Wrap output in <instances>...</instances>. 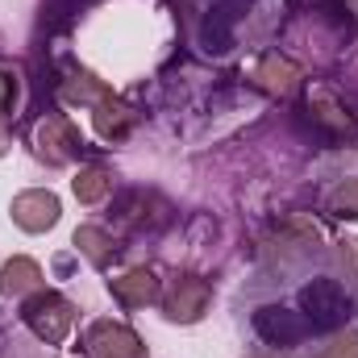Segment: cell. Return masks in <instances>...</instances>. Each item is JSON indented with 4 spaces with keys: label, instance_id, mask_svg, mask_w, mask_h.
<instances>
[{
    "label": "cell",
    "instance_id": "7a4b0ae2",
    "mask_svg": "<svg viewBox=\"0 0 358 358\" xmlns=\"http://www.w3.org/2000/svg\"><path fill=\"white\" fill-rule=\"evenodd\" d=\"M163 317L171 325H196L204 321V313L213 308V283L196 271H176L171 283L163 287Z\"/></svg>",
    "mask_w": 358,
    "mask_h": 358
},
{
    "label": "cell",
    "instance_id": "5bb4252c",
    "mask_svg": "<svg viewBox=\"0 0 358 358\" xmlns=\"http://www.w3.org/2000/svg\"><path fill=\"white\" fill-rule=\"evenodd\" d=\"M329 213L342 217V221H358V179L342 183V187L329 196Z\"/></svg>",
    "mask_w": 358,
    "mask_h": 358
},
{
    "label": "cell",
    "instance_id": "ba28073f",
    "mask_svg": "<svg viewBox=\"0 0 358 358\" xmlns=\"http://www.w3.org/2000/svg\"><path fill=\"white\" fill-rule=\"evenodd\" d=\"M42 279H46V275H42V267H38L29 255H13V259L0 267V296L25 300V296H34L38 287H46Z\"/></svg>",
    "mask_w": 358,
    "mask_h": 358
},
{
    "label": "cell",
    "instance_id": "8992f818",
    "mask_svg": "<svg viewBox=\"0 0 358 358\" xmlns=\"http://www.w3.org/2000/svg\"><path fill=\"white\" fill-rule=\"evenodd\" d=\"M108 292H113V300L121 308L134 313V308H150V304L163 300V279L150 267H129V271H121V275L108 279Z\"/></svg>",
    "mask_w": 358,
    "mask_h": 358
},
{
    "label": "cell",
    "instance_id": "7c38bea8",
    "mask_svg": "<svg viewBox=\"0 0 358 358\" xmlns=\"http://www.w3.org/2000/svg\"><path fill=\"white\" fill-rule=\"evenodd\" d=\"M59 96H63L67 104H92V108H96V104H100L104 96H113V92L104 88L96 76H88V71H76V76H67V80H63Z\"/></svg>",
    "mask_w": 358,
    "mask_h": 358
},
{
    "label": "cell",
    "instance_id": "2e32d148",
    "mask_svg": "<svg viewBox=\"0 0 358 358\" xmlns=\"http://www.w3.org/2000/svg\"><path fill=\"white\" fill-rule=\"evenodd\" d=\"M338 263H342V271L358 283V238H342V242H338Z\"/></svg>",
    "mask_w": 358,
    "mask_h": 358
},
{
    "label": "cell",
    "instance_id": "4fadbf2b",
    "mask_svg": "<svg viewBox=\"0 0 358 358\" xmlns=\"http://www.w3.org/2000/svg\"><path fill=\"white\" fill-rule=\"evenodd\" d=\"M21 104V71L13 63H0V125H13Z\"/></svg>",
    "mask_w": 358,
    "mask_h": 358
},
{
    "label": "cell",
    "instance_id": "277c9868",
    "mask_svg": "<svg viewBox=\"0 0 358 358\" xmlns=\"http://www.w3.org/2000/svg\"><path fill=\"white\" fill-rule=\"evenodd\" d=\"M84 150V138L80 129L63 117V113H50L46 121H38L34 129V155L46 163V167H71Z\"/></svg>",
    "mask_w": 358,
    "mask_h": 358
},
{
    "label": "cell",
    "instance_id": "30bf717a",
    "mask_svg": "<svg viewBox=\"0 0 358 358\" xmlns=\"http://www.w3.org/2000/svg\"><path fill=\"white\" fill-rule=\"evenodd\" d=\"M71 192H76V200H80V204H100V200L113 192V171H108V167H100V163H88V167H80V171H76Z\"/></svg>",
    "mask_w": 358,
    "mask_h": 358
},
{
    "label": "cell",
    "instance_id": "d6986e66",
    "mask_svg": "<svg viewBox=\"0 0 358 358\" xmlns=\"http://www.w3.org/2000/svg\"><path fill=\"white\" fill-rule=\"evenodd\" d=\"M346 4H350V8H355V13H358V0H346Z\"/></svg>",
    "mask_w": 358,
    "mask_h": 358
},
{
    "label": "cell",
    "instance_id": "6da1fadb",
    "mask_svg": "<svg viewBox=\"0 0 358 358\" xmlns=\"http://www.w3.org/2000/svg\"><path fill=\"white\" fill-rule=\"evenodd\" d=\"M21 321L38 342L63 346L71 338V329H76V304L55 287H38L34 296L21 300Z\"/></svg>",
    "mask_w": 358,
    "mask_h": 358
},
{
    "label": "cell",
    "instance_id": "8fae6325",
    "mask_svg": "<svg viewBox=\"0 0 358 358\" xmlns=\"http://www.w3.org/2000/svg\"><path fill=\"white\" fill-rule=\"evenodd\" d=\"M304 308H308V313H317V321H329V317L346 313V308H350V300L338 292V283H317V287H308V292H304Z\"/></svg>",
    "mask_w": 358,
    "mask_h": 358
},
{
    "label": "cell",
    "instance_id": "ac0fdd59",
    "mask_svg": "<svg viewBox=\"0 0 358 358\" xmlns=\"http://www.w3.org/2000/svg\"><path fill=\"white\" fill-rule=\"evenodd\" d=\"M246 358H279V355H267V350H259V355H246Z\"/></svg>",
    "mask_w": 358,
    "mask_h": 358
},
{
    "label": "cell",
    "instance_id": "52a82bcc",
    "mask_svg": "<svg viewBox=\"0 0 358 358\" xmlns=\"http://www.w3.org/2000/svg\"><path fill=\"white\" fill-rule=\"evenodd\" d=\"M250 80H255V84H259L263 92H271V96H292V92L300 88V67H296L287 55H279V50H267V55L255 63Z\"/></svg>",
    "mask_w": 358,
    "mask_h": 358
},
{
    "label": "cell",
    "instance_id": "5b68a950",
    "mask_svg": "<svg viewBox=\"0 0 358 358\" xmlns=\"http://www.w3.org/2000/svg\"><path fill=\"white\" fill-rule=\"evenodd\" d=\"M8 217H13V225H17L21 234H46V229L59 225V217H63V200H59L50 187H25V192L13 196Z\"/></svg>",
    "mask_w": 358,
    "mask_h": 358
},
{
    "label": "cell",
    "instance_id": "3957f363",
    "mask_svg": "<svg viewBox=\"0 0 358 358\" xmlns=\"http://www.w3.org/2000/svg\"><path fill=\"white\" fill-rule=\"evenodd\" d=\"M80 350H84V358H150V346L138 338V329H129L125 321H113V317H96L84 325Z\"/></svg>",
    "mask_w": 358,
    "mask_h": 358
},
{
    "label": "cell",
    "instance_id": "9c48e42d",
    "mask_svg": "<svg viewBox=\"0 0 358 358\" xmlns=\"http://www.w3.org/2000/svg\"><path fill=\"white\" fill-rule=\"evenodd\" d=\"M71 246L88 259L92 267H100V271H108L113 267V259H117V242H113V234L100 229V225H80V229L71 234Z\"/></svg>",
    "mask_w": 358,
    "mask_h": 358
},
{
    "label": "cell",
    "instance_id": "e0dca14e",
    "mask_svg": "<svg viewBox=\"0 0 358 358\" xmlns=\"http://www.w3.org/2000/svg\"><path fill=\"white\" fill-rule=\"evenodd\" d=\"M8 146H13V125H0V159L8 155Z\"/></svg>",
    "mask_w": 358,
    "mask_h": 358
},
{
    "label": "cell",
    "instance_id": "9a60e30c",
    "mask_svg": "<svg viewBox=\"0 0 358 358\" xmlns=\"http://www.w3.org/2000/svg\"><path fill=\"white\" fill-rule=\"evenodd\" d=\"M313 358H358V334H350V329L346 334H334Z\"/></svg>",
    "mask_w": 358,
    "mask_h": 358
}]
</instances>
